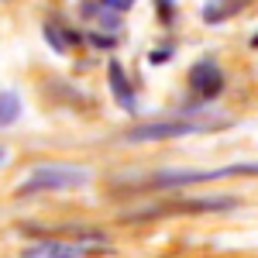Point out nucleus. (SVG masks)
Instances as JSON below:
<instances>
[{"instance_id":"f257e3e1","label":"nucleus","mask_w":258,"mask_h":258,"mask_svg":"<svg viewBox=\"0 0 258 258\" xmlns=\"http://www.w3.org/2000/svg\"><path fill=\"white\" fill-rule=\"evenodd\" d=\"M90 182L86 169H73V165H41L31 169V176L18 186V197H31V193H45V189H80Z\"/></svg>"},{"instance_id":"f03ea898","label":"nucleus","mask_w":258,"mask_h":258,"mask_svg":"<svg viewBox=\"0 0 258 258\" xmlns=\"http://www.w3.org/2000/svg\"><path fill=\"white\" fill-rule=\"evenodd\" d=\"M231 176H258V162H241V165H227V169H214V172H165L155 176V186H193V182H214V179H231Z\"/></svg>"},{"instance_id":"7ed1b4c3","label":"nucleus","mask_w":258,"mask_h":258,"mask_svg":"<svg viewBox=\"0 0 258 258\" xmlns=\"http://www.w3.org/2000/svg\"><path fill=\"white\" fill-rule=\"evenodd\" d=\"M200 124L189 120H162V124H141L135 131H127V141H169V138H182V135H197Z\"/></svg>"},{"instance_id":"20e7f679","label":"nucleus","mask_w":258,"mask_h":258,"mask_svg":"<svg viewBox=\"0 0 258 258\" xmlns=\"http://www.w3.org/2000/svg\"><path fill=\"white\" fill-rule=\"evenodd\" d=\"M189 90L200 93V97H217L220 90H224V73H220L210 59L197 62V66L189 69Z\"/></svg>"},{"instance_id":"39448f33","label":"nucleus","mask_w":258,"mask_h":258,"mask_svg":"<svg viewBox=\"0 0 258 258\" xmlns=\"http://www.w3.org/2000/svg\"><path fill=\"white\" fill-rule=\"evenodd\" d=\"M107 80H110V90H114V97H117L120 107H131V83L124 76L120 62H110V66H107Z\"/></svg>"},{"instance_id":"423d86ee","label":"nucleus","mask_w":258,"mask_h":258,"mask_svg":"<svg viewBox=\"0 0 258 258\" xmlns=\"http://www.w3.org/2000/svg\"><path fill=\"white\" fill-rule=\"evenodd\" d=\"M21 117V97L14 90H4L0 93V127H11Z\"/></svg>"},{"instance_id":"0eeeda50","label":"nucleus","mask_w":258,"mask_h":258,"mask_svg":"<svg viewBox=\"0 0 258 258\" xmlns=\"http://www.w3.org/2000/svg\"><path fill=\"white\" fill-rule=\"evenodd\" d=\"M31 255H80L76 244H66V241H41L38 248H31Z\"/></svg>"},{"instance_id":"6e6552de","label":"nucleus","mask_w":258,"mask_h":258,"mask_svg":"<svg viewBox=\"0 0 258 258\" xmlns=\"http://www.w3.org/2000/svg\"><path fill=\"white\" fill-rule=\"evenodd\" d=\"M103 7H110V11H131V4L135 0H100Z\"/></svg>"},{"instance_id":"1a4fd4ad","label":"nucleus","mask_w":258,"mask_h":258,"mask_svg":"<svg viewBox=\"0 0 258 258\" xmlns=\"http://www.w3.org/2000/svg\"><path fill=\"white\" fill-rule=\"evenodd\" d=\"M162 18L172 21V0H162Z\"/></svg>"},{"instance_id":"9d476101","label":"nucleus","mask_w":258,"mask_h":258,"mask_svg":"<svg viewBox=\"0 0 258 258\" xmlns=\"http://www.w3.org/2000/svg\"><path fill=\"white\" fill-rule=\"evenodd\" d=\"M0 159H4V155H0Z\"/></svg>"}]
</instances>
